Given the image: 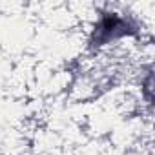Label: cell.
<instances>
[{"label":"cell","mask_w":155,"mask_h":155,"mask_svg":"<svg viewBox=\"0 0 155 155\" xmlns=\"http://www.w3.org/2000/svg\"><path fill=\"white\" fill-rule=\"evenodd\" d=\"M142 20L126 6H104L97 11L88 31V49L102 53L120 46L126 40H135L142 35Z\"/></svg>","instance_id":"1"}]
</instances>
